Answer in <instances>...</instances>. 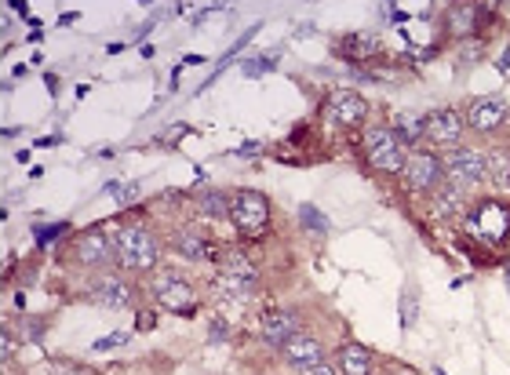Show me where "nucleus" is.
Returning a JSON list of instances; mask_svg holds the SVG:
<instances>
[{"instance_id": "nucleus-1", "label": "nucleus", "mask_w": 510, "mask_h": 375, "mask_svg": "<svg viewBox=\"0 0 510 375\" xmlns=\"http://www.w3.org/2000/svg\"><path fill=\"white\" fill-rule=\"evenodd\" d=\"M114 248L124 270H153L160 259V244L146 226H121L114 233Z\"/></svg>"}, {"instance_id": "nucleus-2", "label": "nucleus", "mask_w": 510, "mask_h": 375, "mask_svg": "<svg viewBox=\"0 0 510 375\" xmlns=\"http://www.w3.org/2000/svg\"><path fill=\"white\" fill-rule=\"evenodd\" d=\"M255 266L241 255V252H230L223 262H219V273H215V296H226V299H251L255 292Z\"/></svg>"}, {"instance_id": "nucleus-3", "label": "nucleus", "mask_w": 510, "mask_h": 375, "mask_svg": "<svg viewBox=\"0 0 510 375\" xmlns=\"http://www.w3.org/2000/svg\"><path fill=\"white\" fill-rule=\"evenodd\" d=\"M230 219L244 237H260L270 223V201L260 190H237L230 197Z\"/></svg>"}, {"instance_id": "nucleus-4", "label": "nucleus", "mask_w": 510, "mask_h": 375, "mask_svg": "<svg viewBox=\"0 0 510 375\" xmlns=\"http://www.w3.org/2000/svg\"><path fill=\"white\" fill-rule=\"evenodd\" d=\"M365 157H369V164L376 171H387V175L405 171V160H408L405 142L397 139L394 128H369L365 132Z\"/></svg>"}, {"instance_id": "nucleus-5", "label": "nucleus", "mask_w": 510, "mask_h": 375, "mask_svg": "<svg viewBox=\"0 0 510 375\" xmlns=\"http://www.w3.org/2000/svg\"><path fill=\"white\" fill-rule=\"evenodd\" d=\"M150 296L172 314H187L194 310V285L179 273H157L150 280Z\"/></svg>"}, {"instance_id": "nucleus-6", "label": "nucleus", "mask_w": 510, "mask_h": 375, "mask_svg": "<svg viewBox=\"0 0 510 375\" xmlns=\"http://www.w3.org/2000/svg\"><path fill=\"white\" fill-rule=\"evenodd\" d=\"M445 175L449 182L456 186H474V182H485L488 178V157L481 150H470V146H452L449 160H445Z\"/></svg>"}, {"instance_id": "nucleus-7", "label": "nucleus", "mask_w": 510, "mask_h": 375, "mask_svg": "<svg viewBox=\"0 0 510 375\" xmlns=\"http://www.w3.org/2000/svg\"><path fill=\"white\" fill-rule=\"evenodd\" d=\"M445 164L434 157V153H412L408 160H405V182L412 186V190H434V186L442 182V171Z\"/></svg>"}, {"instance_id": "nucleus-8", "label": "nucleus", "mask_w": 510, "mask_h": 375, "mask_svg": "<svg viewBox=\"0 0 510 375\" xmlns=\"http://www.w3.org/2000/svg\"><path fill=\"white\" fill-rule=\"evenodd\" d=\"M77 259L84 266H106L117 259V248H114V237H106L103 230H88V233H80L77 241Z\"/></svg>"}, {"instance_id": "nucleus-9", "label": "nucleus", "mask_w": 510, "mask_h": 375, "mask_svg": "<svg viewBox=\"0 0 510 375\" xmlns=\"http://www.w3.org/2000/svg\"><path fill=\"white\" fill-rule=\"evenodd\" d=\"M463 128H467V121L456 114V110H434L431 117H427V139L434 142V146H456L460 142V135H463Z\"/></svg>"}, {"instance_id": "nucleus-10", "label": "nucleus", "mask_w": 510, "mask_h": 375, "mask_svg": "<svg viewBox=\"0 0 510 375\" xmlns=\"http://www.w3.org/2000/svg\"><path fill=\"white\" fill-rule=\"evenodd\" d=\"M260 332H263V343L285 346L288 339L299 335V314H296V310H270V314H263Z\"/></svg>"}, {"instance_id": "nucleus-11", "label": "nucleus", "mask_w": 510, "mask_h": 375, "mask_svg": "<svg viewBox=\"0 0 510 375\" xmlns=\"http://www.w3.org/2000/svg\"><path fill=\"white\" fill-rule=\"evenodd\" d=\"M463 121H467V128L488 135V132H496V128L506 121V103H503V99H474Z\"/></svg>"}, {"instance_id": "nucleus-12", "label": "nucleus", "mask_w": 510, "mask_h": 375, "mask_svg": "<svg viewBox=\"0 0 510 375\" xmlns=\"http://www.w3.org/2000/svg\"><path fill=\"white\" fill-rule=\"evenodd\" d=\"M321 357H324V346H321L314 335H303V332H299L296 339L285 343V361L296 364V368H306V371H310V368L321 364Z\"/></svg>"}, {"instance_id": "nucleus-13", "label": "nucleus", "mask_w": 510, "mask_h": 375, "mask_svg": "<svg viewBox=\"0 0 510 375\" xmlns=\"http://www.w3.org/2000/svg\"><path fill=\"white\" fill-rule=\"evenodd\" d=\"M365 114H369V106H365V99L361 96H354V91H339V96L328 103V117L335 121V124H361L365 121Z\"/></svg>"}, {"instance_id": "nucleus-14", "label": "nucleus", "mask_w": 510, "mask_h": 375, "mask_svg": "<svg viewBox=\"0 0 510 375\" xmlns=\"http://www.w3.org/2000/svg\"><path fill=\"white\" fill-rule=\"evenodd\" d=\"M92 299L103 303V306H110V310H124L132 303V285H128L124 277H103V280H96Z\"/></svg>"}, {"instance_id": "nucleus-15", "label": "nucleus", "mask_w": 510, "mask_h": 375, "mask_svg": "<svg viewBox=\"0 0 510 375\" xmlns=\"http://www.w3.org/2000/svg\"><path fill=\"white\" fill-rule=\"evenodd\" d=\"M339 371L343 375H372V353L361 343H351L339 353Z\"/></svg>"}, {"instance_id": "nucleus-16", "label": "nucleus", "mask_w": 510, "mask_h": 375, "mask_svg": "<svg viewBox=\"0 0 510 375\" xmlns=\"http://www.w3.org/2000/svg\"><path fill=\"white\" fill-rule=\"evenodd\" d=\"M394 132H397V139L405 146L408 142H419L423 135H427V117H423V114H401L397 124H394Z\"/></svg>"}, {"instance_id": "nucleus-17", "label": "nucleus", "mask_w": 510, "mask_h": 375, "mask_svg": "<svg viewBox=\"0 0 510 375\" xmlns=\"http://www.w3.org/2000/svg\"><path fill=\"white\" fill-rule=\"evenodd\" d=\"M176 252L183 255V259H205L208 255V244H205V237L197 233V230H179L176 233Z\"/></svg>"}, {"instance_id": "nucleus-18", "label": "nucleus", "mask_w": 510, "mask_h": 375, "mask_svg": "<svg viewBox=\"0 0 510 375\" xmlns=\"http://www.w3.org/2000/svg\"><path fill=\"white\" fill-rule=\"evenodd\" d=\"M488 178H492L496 186H510V153H506V150L488 153Z\"/></svg>"}, {"instance_id": "nucleus-19", "label": "nucleus", "mask_w": 510, "mask_h": 375, "mask_svg": "<svg viewBox=\"0 0 510 375\" xmlns=\"http://www.w3.org/2000/svg\"><path fill=\"white\" fill-rule=\"evenodd\" d=\"M343 51H347L351 59H369V55L376 51V37H372V33H354V37L343 41Z\"/></svg>"}, {"instance_id": "nucleus-20", "label": "nucleus", "mask_w": 510, "mask_h": 375, "mask_svg": "<svg viewBox=\"0 0 510 375\" xmlns=\"http://www.w3.org/2000/svg\"><path fill=\"white\" fill-rule=\"evenodd\" d=\"M201 212H205V215H212V219H223V215L230 212V201H226L223 194H215V190H212V194H205V197H201Z\"/></svg>"}, {"instance_id": "nucleus-21", "label": "nucleus", "mask_w": 510, "mask_h": 375, "mask_svg": "<svg viewBox=\"0 0 510 375\" xmlns=\"http://www.w3.org/2000/svg\"><path fill=\"white\" fill-rule=\"evenodd\" d=\"M460 186L456 182H449V186H442V190H438V212H456L460 208Z\"/></svg>"}, {"instance_id": "nucleus-22", "label": "nucleus", "mask_w": 510, "mask_h": 375, "mask_svg": "<svg viewBox=\"0 0 510 375\" xmlns=\"http://www.w3.org/2000/svg\"><path fill=\"white\" fill-rule=\"evenodd\" d=\"M452 23H456L460 33H467L470 23H474V8H456V12H452Z\"/></svg>"}, {"instance_id": "nucleus-23", "label": "nucleus", "mask_w": 510, "mask_h": 375, "mask_svg": "<svg viewBox=\"0 0 510 375\" xmlns=\"http://www.w3.org/2000/svg\"><path fill=\"white\" fill-rule=\"evenodd\" d=\"M299 215H303V223H310V226H314L317 233H324V230H328V219H324L321 212H314V208H303Z\"/></svg>"}, {"instance_id": "nucleus-24", "label": "nucleus", "mask_w": 510, "mask_h": 375, "mask_svg": "<svg viewBox=\"0 0 510 375\" xmlns=\"http://www.w3.org/2000/svg\"><path fill=\"white\" fill-rule=\"evenodd\" d=\"M117 343H124V335H110V339H99V343H96V350H114Z\"/></svg>"}, {"instance_id": "nucleus-25", "label": "nucleus", "mask_w": 510, "mask_h": 375, "mask_svg": "<svg viewBox=\"0 0 510 375\" xmlns=\"http://www.w3.org/2000/svg\"><path fill=\"white\" fill-rule=\"evenodd\" d=\"M212 339H226V325H223V321L212 325Z\"/></svg>"}, {"instance_id": "nucleus-26", "label": "nucleus", "mask_w": 510, "mask_h": 375, "mask_svg": "<svg viewBox=\"0 0 510 375\" xmlns=\"http://www.w3.org/2000/svg\"><path fill=\"white\" fill-rule=\"evenodd\" d=\"M310 375H335V368H328V364H317V368H310Z\"/></svg>"}, {"instance_id": "nucleus-27", "label": "nucleus", "mask_w": 510, "mask_h": 375, "mask_svg": "<svg viewBox=\"0 0 510 375\" xmlns=\"http://www.w3.org/2000/svg\"><path fill=\"white\" fill-rule=\"evenodd\" d=\"M0 353H5V361L12 357V335H8V332H5V350H0Z\"/></svg>"}]
</instances>
